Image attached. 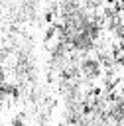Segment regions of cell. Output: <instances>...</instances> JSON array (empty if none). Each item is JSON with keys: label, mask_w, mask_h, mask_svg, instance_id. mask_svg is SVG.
Masks as SVG:
<instances>
[{"label": "cell", "mask_w": 124, "mask_h": 126, "mask_svg": "<svg viewBox=\"0 0 124 126\" xmlns=\"http://www.w3.org/2000/svg\"><path fill=\"white\" fill-rule=\"evenodd\" d=\"M81 69H83V73H85L87 77L94 79V77L100 73V63H98L96 59H85L83 65H81Z\"/></svg>", "instance_id": "1"}]
</instances>
